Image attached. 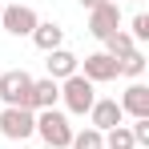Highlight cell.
<instances>
[{
  "label": "cell",
  "instance_id": "obj_1",
  "mask_svg": "<svg viewBox=\"0 0 149 149\" xmlns=\"http://www.w3.org/2000/svg\"><path fill=\"white\" fill-rule=\"evenodd\" d=\"M36 133H40V141L49 149H69V141H73V125L56 109H40L36 113Z\"/></svg>",
  "mask_w": 149,
  "mask_h": 149
},
{
  "label": "cell",
  "instance_id": "obj_2",
  "mask_svg": "<svg viewBox=\"0 0 149 149\" xmlns=\"http://www.w3.org/2000/svg\"><path fill=\"white\" fill-rule=\"evenodd\" d=\"M61 101H65V109H69V113L85 117V113L93 109V101H97V93H93V81H85L81 73L65 77V81H61Z\"/></svg>",
  "mask_w": 149,
  "mask_h": 149
},
{
  "label": "cell",
  "instance_id": "obj_3",
  "mask_svg": "<svg viewBox=\"0 0 149 149\" xmlns=\"http://www.w3.org/2000/svg\"><path fill=\"white\" fill-rule=\"evenodd\" d=\"M28 93H32V77L24 69L0 73V101H4V109H28Z\"/></svg>",
  "mask_w": 149,
  "mask_h": 149
},
{
  "label": "cell",
  "instance_id": "obj_4",
  "mask_svg": "<svg viewBox=\"0 0 149 149\" xmlns=\"http://www.w3.org/2000/svg\"><path fill=\"white\" fill-rule=\"evenodd\" d=\"M32 133H36V113H32V109H4V113H0V137L28 141Z\"/></svg>",
  "mask_w": 149,
  "mask_h": 149
},
{
  "label": "cell",
  "instance_id": "obj_5",
  "mask_svg": "<svg viewBox=\"0 0 149 149\" xmlns=\"http://www.w3.org/2000/svg\"><path fill=\"white\" fill-rule=\"evenodd\" d=\"M36 24H40V16L28 4H4V12H0V28L12 32V36H32Z\"/></svg>",
  "mask_w": 149,
  "mask_h": 149
},
{
  "label": "cell",
  "instance_id": "obj_6",
  "mask_svg": "<svg viewBox=\"0 0 149 149\" xmlns=\"http://www.w3.org/2000/svg\"><path fill=\"white\" fill-rule=\"evenodd\" d=\"M77 69H85V81H93V85H105V81H117L121 77V61H113L109 52L101 49V52H89L85 56V65H77Z\"/></svg>",
  "mask_w": 149,
  "mask_h": 149
},
{
  "label": "cell",
  "instance_id": "obj_7",
  "mask_svg": "<svg viewBox=\"0 0 149 149\" xmlns=\"http://www.w3.org/2000/svg\"><path fill=\"white\" fill-rule=\"evenodd\" d=\"M117 28H121V8H117V0H105V4H97V8L89 12V32H93L97 40L113 36Z\"/></svg>",
  "mask_w": 149,
  "mask_h": 149
},
{
  "label": "cell",
  "instance_id": "obj_8",
  "mask_svg": "<svg viewBox=\"0 0 149 149\" xmlns=\"http://www.w3.org/2000/svg\"><path fill=\"white\" fill-rule=\"evenodd\" d=\"M89 121H93L97 133H109V129H117V125L125 121V113H121V105L113 97H101V101H93V109H89Z\"/></svg>",
  "mask_w": 149,
  "mask_h": 149
},
{
  "label": "cell",
  "instance_id": "obj_9",
  "mask_svg": "<svg viewBox=\"0 0 149 149\" xmlns=\"http://www.w3.org/2000/svg\"><path fill=\"white\" fill-rule=\"evenodd\" d=\"M117 105H121V113H129L133 121H141V117H149V89L141 85V81H133Z\"/></svg>",
  "mask_w": 149,
  "mask_h": 149
},
{
  "label": "cell",
  "instance_id": "obj_10",
  "mask_svg": "<svg viewBox=\"0 0 149 149\" xmlns=\"http://www.w3.org/2000/svg\"><path fill=\"white\" fill-rule=\"evenodd\" d=\"M56 101H61V85H56L52 77H45V81H32V93H28V109H32V113L52 109Z\"/></svg>",
  "mask_w": 149,
  "mask_h": 149
},
{
  "label": "cell",
  "instance_id": "obj_11",
  "mask_svg": "<svg viewBox=\"0 0 149 149\" xmlns=\"http://www.w3.org/2000/svg\"><path fill=\"white\" fill-rule=\"evenodd\" d=\"M32 45H36V49H45V52L65 49V28L56 24V20H40V24L32 28Z\"/></svg>",
  "mask_w": 149,
  "mask_h": 149
},
{
  "label": "cell",
  "instance_id": "obj_12",
  "mask_svg": "<svg viewBox=\"0 0 149 149\" xmlns=\"http://www.w3.org/2000/svg\"><path fill=\"white\" fill-rule=\"evenodd\" d=\"M45 65H49V77H52V81H56V85H61L65 77H73V73H81V69H77L81 61H77V56H73V52H69V49H52V52H49V61H45Z\"/></svg>",
  "mask_w": 149,
  "mask_h": 149
},
{
  "label": "cell",
  "instance_id": "obj_13",
  "mask_svg": "<svg viewBox=\"0 0 149 149\" xmlns=\"http://www.w3.org/2000/svg\"><path fill=\"white\" fill-rule=\"evenodd\" d=\"M133 49H137V40H133L129 32H121V28H117L113 36H105V52H109L113 61H125V56H129Z\"/></svg>",
  "mask_w": 149,
  "mask_h": 149
},
{
  "label": "cell",
  "instance_id": "obj_14",
  "mask_svg": "<svg viewBox=\"0 0 149 149\" xmlns=\"http://www.w3.org/2000/svg\"><path fill=\"white\" fill-rule=\"evenodd\" d=\"M69 149H105V133H97V129L89 125V129H81V133H73V141H69Z\"/></svg>",
  "mask_w": 149,
  "mask_h": 149
},
{
  "label": "cell",
  "instance_id": "obj_15",
  "mask_svg": "<svg viewBox=\"0 0 149 149\" xmlns=\"http://www.w3.org/2000/svg\"><path fill=\"white\" fill-rule=\"evenodd\" d=\"M105 149H137L133 133H129V125H117V129H109V133H105Z\"/></svg>",
  "mask_w": 149,
  "mask_h": 149
},
{
  "label": "cell",
  "instance_id": "obj_16",
  "mask_svg": "<svg viewBox=\"0 0 149 149\" xmlns=\"http://www.w3.org/2000/svg\"><path fill=\"white\" fill-rule=\"evenodd\" d=\"M141 73H145V52H137V49H133V52L121 61V77H133V81H137Z\"/></svg>",
  "mask_w": 149,
  "mask_h": 149
},
{
  "label": "cell",
  "instance_id": "obj_17",
  "mask_svg": "<svg viewBox=\"0 0 149 149\" xmlns=\"http://www.w3.org/2000/svg\"><path fill=\"white\" fill-rule=\"evenodd\" d=\"M129 36H133V40H149V16L145 12L133 16V32H129Z\"/></svg>",
  "mask_w": 149,
  "mask_h": 149
},
{
  "label": "cell",
  "instance_id": "obj_18",
  "mask_svg": "<svg viewBox=\"0 0 149 149\" xmlns=\"http://www.w3.org/2000/svg\"><path fill=\"white\" fill-rule=\"evenodd\" d=\"M129 133H133V141H137V145H149V117L133 121V125H129Z\"/></svg>",
  "mask_w": 149,
  "mask_h": 149
},
{
  "label": "cell",
  "instance_id": "obj_19",
  "mask_svg": "<svg viewBox=\"0 0 149 149\" xmlns=\"http://www.w3.org/2000/svg\"><path fill=\"white\" fill-rule=\"evenodd\" d=\"M97 4H105V0H81V8H89V12H93Z\"/></svg>",
  "mask_w": 149,
  "mask_h": 149
},
{
  "label": "cell",
  "instance_id": "obj_20",
  "mask_svg": "<svg viewBox=\"0 0 149 149\" xmlns=\"http://www.w3.org/2000/svg\"><path fill=\"white\" fill-rule=\"evenodd\" d=\"M129 4H141V0H129Z\"/></svg>",
  "mask_w": 149,
  "mask_h": 149
},
{
  "label": "cell",
  "instance_id": "obj_21",
  "mask_svg": "<svg viewBox=\"0 0 149 149\" xmlns=\"http://www.w3.org/2000/svg\"><path fill=\"white\" fill-rule=\"evenodd\" d=\"M0 12H4V4H0Z\"/></svg>",
  "mask_w": 149,
  "mask_h": 149
},
{
  "label": "cell",
  "instance_id": "obj_22",
  "mask_svg": "<svg viewBox=\"0 0 149 149\" xmlns=\"http://www.w3.org/2000/svg\"><path fill=\"white\" fill-rule=\"evenodd\" d=\"M45 149H49V145H45Z\"/></svg>",
  "mask_w": 149,
  "mask_h": 149
}]
</instances>
